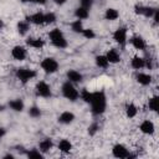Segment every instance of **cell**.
Wrapping results in <instances>:
<instances>
[{"mask_svg":"<svg viewBox=\"0 0 159 159\" xmlns=\"http://www.w3.org/2000/svg\"><path fill=\"white\" fill-rule=\"evenodd\" d=\"M91 111L94 116H101L104 113L107 108V97L103 91H96L92 92V99L89 102Z\"/></svg>","mask_w":159,"mask_h":159,"instance_id":"obj_1","label":"cell"},{"mask_svg":"<svg viewBox=\"0 0 159 159\" xmlns=\"http://www.w3.org/2000/svg\"><path fill=\"white\" fill-rule=\"evenodd\" d=\"M48 37H50V41L51 43L57 47V48H66L68 42L66 40V36L63 35V32L58 29V27H55L52 29L50 32H48Z\"/></svg>","mask_w":159,"mask_h":159,"instance_id":"obj_2","label":"cell"},{"mask_svg":"<svg viewBox=\"0 0 159 159\" xmlns=\"http://www.w3.org/2000/svg\"><path fill=\"white\" fill-rule=\"evenodd\" d=\"M61 91H62V94L65 98H67L68 101L71 102H75L80 98V92L78 89L75 87V83L70 82V81H66L63 82L62 87H61Z\"/></svg>","mask_w":159,"mask_h":159,"instance_id":"obj_3","label":"cell"},{"mask_svg":"<svg viewBox=\"0 0 159 159\" xmlns=\"http://www.w3.org/2000/svg\"><path fill=\"white\" fill-rule=\"evenodd\" d=\"M15 76H16V78L21 83L25 84V83L30 82L31 80H34L36 77V71L35 70H31V68H27V67H20V68L16 70Z\"/></svg>","mask_w":159,"mask_h":159,"instance_id":"obj_4","label":"cell"},{"mask_svg":"<svg viewBox=\"0 0 159 159\" xmlns=\"http://www.w3.org/2000/svg\"><path fill=\"white\" fill-rule=\"evenodd\" d=\"M41 68L43 70L45 73L52 75V73H56L58 71L60 65H58L57 60H55L53 57H46L41 61Z\"/></svg>","mask_w":159,"mask_h":159,"instance_id":"obj_5","label":"cell"},{"mask_svg":"<svg viewBox=\"0 0 159 159\" xmlns=\"http://www.w3.org/2000/svg\"><path fill=\"white\" fill-rule=\"evenodd\" d=\"M35 92L39 97H42V98H50L52 96V91H51V87L47 82L45 81H40L36 83L35 86Z\"/></svg>","mask_w":159,"mask_h":159,"instance_id":"obj_6","label":"cell"},{"mask_svg":"<svg viewBox=\"0 0 159 159\" xmlns=\"http://www.w3.org/2000/svg\"><path fill=\"white\" fill-rule=\"evenodd\" d=\"M155 10H157V9H154V7H152V6H144V5H139V4H137V5L134 6V12H135L137 15H142V16L148 17V19H152V17H153Z\"/></svg>","mask_w":159,"mask_h":159,"instance_id":"obj_7","label":"cell"},{"mask_svg":"<svg viewBox=\"0 0 159 159\" xmlns=\"http://www.w3.org/2000/svg\"><path fill=\"white\" fill-rule=\"evenodd\" d=\"M112 154H113V157H116V158L125 159V158L129 157V150L127 149L125 145H123V144H120V143H117V144H114L113 148H112Z\"/></svg>","mask_w":159,"mask_h":159,"instance_id":"obj_8","label":"cell"},{"mask_svg":"<svg viewBox=\"0 0 159 159\" xmlns=\"http://www.w3.org/2000/svg\"><path fill=\"white\" fill-rule=\"evenodd\" d=\"M11 56H12V58L16 60V61H24V60L26 58V56H27V50H26V47H24V46L16 45V46H14L12 50H11Z\"/></svg>","mask_w":159,"mask_h":159,"instance_id":"obj_9","label":"cell"},{"mask_svg":"<svg viewBox=\"0 0 159 159\" xmlns=\"http://www.w3.org/2000/svg\"><path fill=\"white\" fill-rule=\"evenodd\" d=\"M113 40L120 46L125 45V42H127V29L125 27H118L113 32Z\"/></svg>","mask_w":159,"mask_h":159,"instance_id":"obj_10","label":"cell"},{"mask_svg":"<svg viewBox=\"0 0 159 159\" xmlns=\"http://www.w3.org/2000/svg\"><path fill=\"white\" fill-rule=\"evenodd\" d=\"M25 20L29 21L30 24H34V25H42V24H45V12L37 11L30 16H26Z\"/></svg>","mask_w":159,"mask_h":159,"instance_id":"obj_11","label":"cell"},{"mask_svg":"<svg viewBox=\"0 0 159 159\" xmlns=\"http://www.w3.org/2000/svg\"><path fill=\"white\" fill-rule=\"evenodd\" d=\"M130 43H132V46H133L135 50H138V51H144V50L147 48V42H145V40H144L142 36H139V35L132 36V37H130Z\"/></svg>","mask_w":159,"mask_h":159,"instance_id":"obj_12","label":"cell"},{"mask_svg":"<svg viewBox=\"0 0 159 159\" xmlns=\"http://www.w3.org/2000/svg\"><path fill=\"white\" fill-rule=\"evenodd\" d=\"M139 129H140L142 133H144V134H147V135H152V134L155 132V125H154V123H153L152 120L145 119V120H143V122L140 123Z\"/></svg>","mask_w":159,"mask_h":159,"instance_id":"obj_13","label":"cell"},{"mask_svg":"<svg viewBox=\"0 0 159 159\" xmlns=\"http://www.w3.org/2000/svg\"><path fill=\"white\" fill-rule=\"evenodd\" d=\"M66 77H67V81H70L72 83H81L83 81L82 73H80L76 70H68L66 72Z\"/></svg>","mask_w":159,"mask_h":159,"instance_id":"obj_14","label":"cell"},{"mask_svg":"<svg viewBox=\"0 0 159 159\" xmlns=\"http://www.w3.org/2000/svg\"><path fill=\"white\" fill-rule=\"evenodd\" d=\"M7 106H9V108L12 109L14 112H22V111L25 109V103H24V101H22L21 98H15V99L9 101Z\"/></svg>","mask_w":159,"mask_h":159,"instance_id":"obj_15","label":"cell"},{"mask_svg":"<svg viewBox=\"0 0 159 159\" xmlns=\"http://www.w3.org/2000/svg\"><path fill=\"white\" fill-rule=\"evenodd\" d=\"M75 119H76V116L72 112H70V111H63L58 116V122L61 124H71Z\"/></svg>","mask_w":159,"mask_h":159,"instance_id":"obj_16","label":"cell"},{"mask_svg":"<svg viewBox=\"0 0 159 159\" xmlns=\"http://www.w3.org/2000/svg\"><path fill=\"white\" fill-rule=\"evenodd\" d=\"M135 80H137V82L139 83V84H142V86H149L150 83H152V76L149 75V73H144V72H138L137 75H135Z\"/></svg>","mask_w":159,"mask_h":159,"instance_id":"obj_17","label":"cell"},{"mask_svg":"<svg viewBox=\"0 0 159 159\" xmlns=\"http://www.w3.org/2000/svg\"><path fill=\"white\" fill-rule=\"evenodd\" d=\"M52 147H53V142H52L51 138H43V139L39 143V149H40L43 154L48 153V152L52 149Z\"/></svg>","mask_w":159,"mask_h":159,"instance_id":"obj_18","label":"cell"},{"mask_svg":"<svg viewBox=\"0 0 159 159\" xmlns=\"http://www.w3.org/2000/svg\"><path fill=\"white\" fill-rule=\"evenodd\" d=\"M26 45L32 48H42L45 46V41L41 37H29L26 40Z\"/></svg>","mask_w":159,"mask_h":159,"instance_id":"obj_19","label":"cell"},{"mask_svg":"<svg viewBox=\"0 0 159 159\" xmlns=\"http://www.w3.org/2000/svg\"><path fill=\"white\" fill-rule=\"evenodd\" d=\"M106 57H107L109 63H118V62H120V55H119V52L116 48L108 50L107 53H106Z\"/></svg>","mask_w":159,"mask_h":159,"instance_id":"obj_20","label":"cell"},{"mask_svg":"<svg viewBox=\"0 0 159 159\" xmlns=\"http://www.w3.org/2000/svg\"><path fill=\"white\" fill-rule=\"evenodd\" d=\"M57 148L61 153H70L72 150V143L68 139H61L57 143Z\"/></svg>","mask_w":159,"mask_h":159,"instance_id":"obj_21","label":"cell"},{"mask_svg":"<svg viewBox=\"0 0 159 159\" xmlns=\"http://www.w3.org/2000/svg\"><path fill=\"white\" fill-rule=\"evenodd\" d=\"M75 16H76V19L86 20V19L89 16V9H87V7H84V6H78V7L75 10Z\"/></svg>","mask_w":159,"mask_h":159,"instance_id":"obj_22","label":"cell"},{"mask_svg":"<svg viewBox=\"0 0 159 159\" xmlns=\"http://www.w3.org/2000/svg\"><path fill=\"white\" fill-rule=\"evenodd\" d=\"M118 17H119V12H118V10L114 9V7H108V9L106 10V12H104V19L108 20V21H114V20H117Z\"/></svg>","mask_w":159,"mask_h":159,"instance_id":"obj_23","label":"cell"},{"mask_svg":"<svg viewBox=\"0 0 159 159\" xmlns=\"http://www.w3.org/2000/svg\"><path fill=\"white\" fill-rule=\"evenodd\" d=\"M29 30H30V22H29V21L21 20V21L17 22V32H19L21 36L26 35V34L29 32Z\"/></svg>","mask_w":159,"mask_h":159,"instance_id":"obj_24","label":"cell"},{"mask_svg":"<svg viewBox=\"0 0 159 159\" xmlns=\"http://www.w3.org/2000/svg\"><path fill=\"white\" fill-rule=\"evenodd\" d=\"M130 66L134 70H142V68H144V58L140 57V56H134L130 60Z\"/></svg>","mask_w":159,"mask_h":159,"instance_id":"obj_25","label":"cell"},{"mask_svg":"<svg viewBox=\"0 0 159 159\" xmlns=\"http://www.w3.org/2000/svg\"><path fill=\"white\" fill-rule=\"evenodd\" d=\"M94 61H96V65H97L99 68H107V67L109 66V62H108L106 55H98V56H96Z\"/></svg>","mask_w":159,"mask_h":159,"instance_id":"obj_26","label":"cell"},{"mask_svg":"<svg viewBox=\"0 0 159 159\" xmlns=\"http://www.w3.org/2000/svg\"><path fill=\"white\" fill-rule=\"evenodd\" d=\"M138 113V107L134 103H129L125 106V116L128 118H134Z\"/></svg>","mask_w":159,"mask_h":159,"instance_id":"obj_27","label":"cell"},{"mask_svg":"<svg viewBox=\"0 0 159 159\" xmlns=\"http://www.w3.org/2000/svg\"><path fill=\"white\" fill-rule=\"evenodd\" d=\"M26 155H27V158H30V159H42L45 154H43L40 149L32 148V149H30V150L26 152Z\"/></svg>","mask_w":159,"mask_h":159,"instance_id":"obj_28","label":"cell"},{"mask_svg":"<svg viewBox=\"0 0 159 159\" xmlns=\"http://www.w3.org/2000/svg\"><path fill=\"white\" fill-rule=\"evenodd\" d=\"M71 29H72V31L76 32V34H82V31H83V29H84L82 20L76 19L75 21H72V22H71Z\"/></svg>","mask_w":159,"mask_h":159,"instance_id":"obj_29","label":"cell"},{"mask_svg":"<svg viewBox=\"0 0 159 159\" xmlns=\"http://www.w3.org/2000/svg\"><path fill=\"white\" fill-rule=\"evenodd\" d=\"M148 107H149L150 111L158 112V109H159V98H158V96H153V97L149 98V101H148Z\"/></svg>","mask_w":159,"mask_h":159,"instance_id":"obj_30","label":"cell"},{"mask_svg":"<svg viewBox=\"0 0 159 159\" xmlns=\"http://www.w3.org/2000/svg\"><path fill=\"white\" fill-rule=\"evenodd\" d=\"M41 114H42V112H41V109L37 107V106H32V107H30V109H29V116L31 117V118H40L41 117Z\"/></svg>","mask_w":159,"mask_h":159,"instance_id":"obj_31","label":"cell"},{"mask_svg":"<svg viewBox=\"0 0 159 159\" xmlns=\"http://www.w3.org/2000/svg\"><path fill=\"white\" fill-rule=\"evenodd\" d=\"M80 97H81L86 103L89 104V102H91V99H92V92H89L87 88H83V89L80 92Z\"/></svg>","mask_w":159,"mask_h":159,"instance_id":"obj_32","label":"cell"},{"mask_svg":"<svg viewBox=\"0 0 159 159\" xmlns=\"http://www.w3.org/2000/svg\"><path fill=\"white\" fill-rule=\"evenodd\" d=\"M56 20H57V17H56V14L55 12H52V11L45 12V24L50 25V24H53Z\"/></svg>","mask_w":159,"mask_h":159,"instance_id":"obj_33","label":"cell"},{"mask_svg":"<svg viewBox=\"0 0 159 159\" xmlns=\"http://www.w3.org/2000/svg\"><path fill=\"white\" fill-rule=\"evenodd\" d=\"M81 35H82L84 39H87V40H92V39L96 37V32H94L93 29H83V31H82Z\"/></svg>","mask_w":159,"mask_h":159,"instance_id":"obj_34","label":"cell"},{"mask_svg":"<svg viewBox=\"0 0 159 159\" xmlns=\"http://www.w3.org/2000/svg\"><path fill=\"white\" fill-rule=\"evenodd\" d=\"M98 129H99L98 123H97V122H93V123L88 127V134H89V135H94V134L98 132Z\"/></svg>","mask_w":159,"mask_h":159,"instance_id":"obj_35","label":"cell"},{"mask_svg":"<svg viewBox=\"0 0 159 159\" xmlns=\"http://www.w3.org/2000/svg\"><path fill=\"white\" fill-rule=\"evenodd\" d=\"M92 4H93V0H81V6H84L87 9H91Z\"/></svg>","mask_w":159,"mask_h":159,"instance_id":"obj_36","label":"cell"},{"mask_svg":"<svg viewBox=\"0 0 159 159\" xmlns=\"http://www.w3.org/2000/svg\"><path fill=\"white\" fill-rule=\"evenodd\" d=\"M30 2H34V4H40V5H43L47 2V0H30Z\"/></svg>","mask_w":159,"mask_h":159,"instance_id":"obj_37","label":"cell"},{"mask_svg":"<svg viewBox=\"0 0 159 159\" xmlns=\"http://www.w3.org/2000/svg\"><path fill=\"white\" fill-rule=\"evenodd\" d=\"M66 1H67V0H53V2H55L56 5H63Z\"/></svg>","mask_w":159,"mask_h":159,"instance_id":"obj_38","label":"cell"},{"mask_svg":"<svg viewBox=\"0 0 159 159\" xmlns=\"http://www.w3.org/2000/svg\"><path fill=\"white\" fill-rule=\"evenodd\" d=\"M6 134V130H5V128H2V127H0V139L4 137Z\"/></svg>","mask_w":159,"mask_h":159,"instance_id":"obj_39","label":"cell"},{"mask_svg":"<svg viewBox=\"0 0 159 159\" xmlns=\"http://www.w3.org/2000/svg\"><path fill=\"white\" fill-rule=\"evenodd\" d=\"M2 158H4V159H12V158H14V155H12V154H5Z\"/></svg>","mask_w":159,"mask_h":159,"instance_id":"obj_40","label":"cell"},{"mask_svg":"<svg viewBox=\"0 0 159 159\" xmlns=\"http://www.w3.org/2000/svg\"><path fill=\"white\" fill-rule=\"evenodd\" d=\"M2 111H5V106L4 104H0V112H2Z\"/></svg>","mask_w":159,"mask_h":159,"instance_id":"obj_41","label":"cell"},{"mask_svg":"<svg viewBox=\"0 0 159 159\" xmlns=\"http://www.w3.org/2000/svg\"><path fill=\"white\" fill-rule=\"evenodd\" d=\"M21 2H24V4H26V2H30V0H20Z\"/></svg>","mask_w":159,"mask_h":159,"instance_id":"obj_42","label":"cell"},{"mask_svg":"<svg viewBox=\"0 0 159 159\" xmlns=\"http://www.w3.org/2000/svg\"><path fill=\"white\" fill-rule=\"evenodd\" d=\"M1 26H2V22H1V21H0V29H1Z\"/></svg>","mask_w":159,"mask_h":159,"instance_id":"obj_43","label":"cell"}]
</instances>
